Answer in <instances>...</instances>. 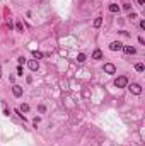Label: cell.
<instances>
[{
	"mask_svg": "<svg viewBox=\"0 0 145 146\" xmlns=\"http://www.w3.org/2000/svg\"><path fill=\"white\" fill-rule=\"evenodd\" d=\"M114 85L118 87V88H123V87L128 85V78H126V77H118L114 80Z\"/></svg>",
	"mask_w": 145,
	"mask_h": 146,
	"instance_id": "cell-1",
	"label": "cell"
},
{
	"mask_svg": "<svg viewBox=\"0 0 145 146\" xmlns=\"http://www.w3.org/2000/svg\"><path fill=\"white\" fill-rule=\"evenodd\" d=\"M130 88V92L132 93H135V95H140L142 93V87L138 85V83H132V85H126Z\"/></svg>",
	"mask_w": 145,
	"mask_h": 146,
	"instance_id": "cell-2",
	"label": "cell"
},
{
	"mask_svg": "<svg viewBox=\"0 0 145 146\" xmlns=\"http://www.w3.org/2000/svg\"><path fill=\"white\" fill-rule=\"evenodd\" d=\"M104 71L108 73V75H114L116 73V66L113 63H104Z\"/></svg>",
	"mask_w": 145,
	"mask_h": 146,
	"instance_id": "cell-3",
	"label": "cell"
},
{
	"mask_svg": "<svg viewBox=\"0 0 145 146\" xmlns=\"http://www.w3.org/2000/svg\"><path fill=\"white\" fill-rule=\"evenodd\" d=\"M27 66L31 71H38V68H39V63H38V60H31L27 61Z\"/></svg>",
	"mask_w": 145,
	"mask_h": 146,
	"instance_id": "cell-4",
	"label": "cell"
},
{
	"mask_svg": "<svg viewBox=\"0 0 145 146\" xmlns=\"http://www.w3.org/2000/svg\"><path fill=\"white\" fill-rule=\"evenodd\" d=\"M121 48H123V44H121L120 41H113L111 44H109V49H111V51H120Z\"/></svg>",
	"mask_w": 145,
	"mask_h": 146,
	"instance_id": "cell-5",
	"label": "cell"
},
{
	"mask_svg": "<svg viewBox=\"0 0 145 146\" xmlns=\"http://www.w3.org/2000/svg\"><path fill=\"white\" fill-rule=\"evenodd\" d=\"M12 93H14V97H22V87L21 85H14L12 87Z\"/></svg>",
	"mask_w": 145,
	"mask_h": 146,
	"instance_id": "cell-6",
	"label": "cell"
},
{
	"mask_svg": "<svg viewBox=\"0 0 145 146\" xmlns=\"http://www.w3.org/2000/svg\"><path fill=\"white\" fill-rule=\"evenodd\" d=\"M121 49H123V51H125L126 54H135V53H137V49L133 48V46H123Z\"/></svg>",
	"mask_w": 145,
	"mask_h": 146,
	"instance_id": "cell-7",
	"label": "cell"
},
{
	"mask_svg": "<svg viewBox=\"0 0 145 146\" xmlns=\"http://www.w3.org/2000/svg\"><path fill=\"white\" fill-rule=\"evenodd\" d=\"M92 58H94V60H103V51H101V49H94Z\"/></svg>",
	"mask_w": 145,
	"mask_h": 146,
	"instance_id": "cell-8",
	"label": "cell"
},
{
	"mask_svg": "<svg viewBox=\"0 0 145 146\" xmlns=\"http://www.w3.org/2000/svg\"><path fill=\"white\" fill-rule=\"evenodd\" d=\"M109 12H113V14H118V12H120V5L111 4V5H109Z\"/></svg>",
	"mask_w": 145,
	"mask_h": 146,
	"instance_id": "cell-9",
	"label": "cell"
},
{
	"mask_svg": "<svg viewBox=\"0 0 145 146\" xmlns=\"http://www.w3.org/2000/svg\"><path fill=\"white\" fill-rule=\"evenodd\" d=\"M16 29L19 31V33H22V31H24V26H22L21 20H17V22H16Z\"/></svg>",
	"mask_w": 145,
	"mask_h": 146,
	"instance_id": "cell-10",
	"label": "cell"
},
{
	"mask_svg": "<svg viewBox=\"0 0 145 146\" xmlns=\"http://www.w3.org/2000/svg\"><path fill=\"white\" fill-rule=\"evenodd\" d=\"M101 24H103V17H97L94 20V27H101Z\"/></svg>",
	"mask_w": 145,
	"mask_h": 146,
	"instance_id": "cell-11",
	"label": "cell"
},
{
	"mask_svg": "<svg viewBox=\"0 0 145 146\" xmlns=\"http://www.w3.org/2000/svg\"><path fill=\"white\" fill-rule=\"evenodd\" d=\"M135 70H137V71H143V70H145L143 63H137V65H135Z\"/></svg>",
	"mask_w": 145,
	"mask_h": 146,
	"instance_id": "cell-12",
	"label": "cell"
},
{
	"mask_svg": "<svg viewBox=\"0 0 145 146\" xmlns=\"http://www.w3.org/2000/svg\"><path fill=\"white\" fill-rule=\"evenodd\" d=\"M33 56L36 58V60H41V58H43V53H39V51H33Z\"/></svg>",
	"mask_w": 145,
	"mask_h": 146,
	"instance_id": "cell-13",
	"label": "cell"
},
{
	"mask_svg": "<svg viewBox=\"0 0 145 146\" xmlns=\"http://www.w3.org/2000/svg\"><path fill=\"white\" fill-rule=\"evenodd\" d=\"M77 61H79V63H84V61H85V54H82V53H80L79 56H77Z\"/></svg>",
	"mask_w": 145,
	"mask_h": 146,
	"instance_id": "cell-14",
	"label": "cell"
},
{
	"mask_svg": "<svg viewBox=\"0 0 145 146\" xmlns=\"http://www.w3.org/2000/svg\"><path fill=\"white\" fill-rule=\"evenodd\" d=\"M19 110H22V112H27V110H29V106H27V104H22Z\"/></svg>",
	"mask_w": 145,
	"mask_h": 146,
	"instance_id": "cell-15",
	"label": "cell"
},
{
	"mask_svg": "<svg viewBox=\"0 0 145 146\" xmlns=\"http://www.w3.org/2000/svg\"><path fill=\"white\" fill-rule=\"evenodd\" d=\"M128 19H137V14H135V12H130V15H128Z\"/></svg>",
	"mask_w": 145,
	"mask_h": 146,
	"instance_id": "cell-16",
	"label": "cell"
},
{
	"mask_svg": "<svg viewBox=\"0 0 145 146\" xmlns=\"http://www.w3.org/2000/svg\"><path fill=\"white\" fill-rule=\"evenodd\" d=\"M24 73V70H22V66H17V75H22Z\"/></svg>",
	"mask_w": 145,
	"mask_h": 146,
	"instance_id": "cell-17",
	"label": "cell"
},
{
	"mask_svg": "<svg viewBox=\"0 0 145 146\" xmlns=\"http://www.w3.org/2000/svg\"><path fill=\"white\" fill-rule=\"evenodd\" d=\"M123 9H125V10H130V9H132V5H130V4H125Z\"/></svg>",
	"mask_w": 145,
	"mask_h": 146,
	"instance_id": "cell-18",
	"label": "cell"
},
{
	"mask_svg": "<svg viewBox=\"0 0 145 146\" xmlns=\"http://www.w3.org/2000/svg\"><path fill=\"white\" fill-rule=\"evenodd\" d=\"M19 63H21V65H24V63H26V58L21 56V58H19Z\"/></svg>",
	"mask_w": 145,
	"mask_h": 146,
	"instance_id": "cell-19",
	"label": "cell"
},
{
	"mask_svg": "<svg viewBox=\"0 0 145 146\" xmlns=\"http://www.w3.org/2000/svg\"><path fill=\"white\" fill-rule=\"evenodd\" d=\"M137 2H138L140 5H143V4H145V0H137Z\"/></svg>",
	"mask_w": 145,
	"mask_h": 146,
	"instance_id": "cell-20",
	"label": "cell"
}]
</instances>
